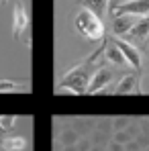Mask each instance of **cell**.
<instances>
[{"mask_svg":"<svg viewBox=\"0 0 149 151\" xmlns=\"http://www.w3.org/2000/svg\"><path fill=\"white\" fill-rule=\"evenodd\" d=\"M63 151H78V145H68V147H63Z\"/></svg>","mask_w":149,"mask_h":151,"instance_id":"obj_22","label":"cell"},{"mask_svg":"<svg viewBox=\"0 0 149 151\" xmlns=\"http://www.w3.org/2000/svg\"><path fill=\"white\" fill-rule=\"evenodd\" d=\"M104 151H108V149H104Z\"/></svg>","mask_w":149,"mask_h":151,"instance_id":"obj_25","label":"cell"},{"mask_svg":"<svg viewBox=\"0 0 149 151\" xmlns=\"http://www.w3.org/2000/svg\"><path fill=\"white\" fill-rule=\"evenodd\" d=\"M74 25H76V31L82 37L90 39V41H100L104 37V23H102V19L96 12L88 10V8H84V10H80L76 14Z\"/></svg>","mask_w":149,"mask_h":151,"instance_id":"obj_1","label":"cell"},{"mask_svg":"<svg viewBox=\"0 0 149 151\" xmlns=\"http://www.w3.org/2000/svg\"><path fill=\"white\" fill-rule=\"evenodd\" d=\"M90 141H92V145H100V147H106L108 145V141L112 139L110 135H106V133H102V131H98V129H94L90 135Z\"/></svg>","mask_w":149,"mask_h":151,"instance_id":"obj_13","label":"cell"},{"mask_svg":"<svg viewBox=\"0 0 149 151\" xmlns=\"http://www.w3.org/2000/svg\"><path fill=\"white\" fill-rule=\"evenodd\" d=\"M123 2H127V0H110V8H108V12L114 10V8H117L119 4H123Z\"/></svg>","mask_w":149,"mask_h":151,"instance_id":"obj_21","label":"cell"},{"mask_svg":"<svg viewBox=\"0 0 149 151\" xmlns=\"http://www.w3.org/2000/svg\"><path fill=\"white\" fill-rule=\"evenodd\" d=\"M102 57H104L108 63L117 65V68H123V65H127V61H125L123 53H121V49H119V47H117V43L112 41V37H110V39H106V45H104V49H102Z\"/></svg>","mask_w":149,"mask_h":151,"instance_id":"obj_8","label":"cell"},{"mask_svg":"<svg viewBox=\"0 0 149 151\" xmlns=\"http://www.w3.org/2000/svg\"><path fill=\"white\" fill-rule=\"evenodd\" d=\"M76 145H78V151H90V149H92V141H90V137H80V141H78Z\"/></svg>","mask_w":149,"mask_h":151,"instance_id":"obj_16","label":"cell"},{"mask_svg":"<svg viewBox=\"0 0 149 151\" xmlns=\"http://www.w3.org/2000/svg\"><path fill=\"white\" fill-rule=\"evenodd\" d=\"M125 151H143L141 145L137 143V139H131L129 143H125Z\"/></svg>","mask_w":149,"mask_h":151,"instance_id":"obj_19","label":"cell"},{"mask_svg":"<svg viewBox=\"0 0 149 151\" xmlns=\"http://www.w3.org/2000/svg\"><path fill=\"white\" fill-rule=\"evenodd\" d=\"M14 123H17V119H14V116H8V114L0 116V129H12Z\"/></svg>","mask_w":149,"mask_h":151,"instance_id":"obj_17","label":"cell"},{"mask_svg":"<svg viewBox=\"0 0 149 151\" xmlns=\"http://www.w3.org/2000/svg\"><path fill=\"white\" fill-rule=\"evenodd\" d=\"M114 14H135V17H147L149 14V0H127L119 4L114 10H110V17Z\"/></svg>","mask_w":149,"mask_h":151,"instance_id":"obj_6","label":"cell"},{"mask_svg":"<svg viewBox=\"0 0 149 151\" xmlns=\"http://www.w3.org/2000/svg\"><path fill=\"white\" fill-rule=\"evenodd\" d=\"M104 149H106V147H100V145H92V149H90V151H104Z\"/></svg>","mask_w":149,"mask_h":151,"instance_id":"obj_23","label":"cell"},{"mask_svg":"<svg viewBox=\"0 0 149 151\" xmlns=\"http://www.w3.org/2000/svg\"><path fill=\"white\" fill-rule=\"evenodd\" d=\"M145 151H149V149H145Z\"/></svg>","mask_w":149,"mask_h":151,"instance_id":"obj_26","label":"cell"},{"mask_svg":"<svg viewBox=\"0 0 149 151\" xmlns=\"http://www.w3.org/2000/svg\"><path fill=\"white\" fill-rule=\"evenodd\" d=\"M27 25H29V19H27V14H25L23 4L19 2V4H17V8H14V33L19 35Z\"/></svg>","mask_w":149,"mask_h":151,"instance_id":"obj_12","label":"cell"},{"mask_svg":"<svg viewBox=\"0 0 149 151\" xmlns=\"http://www.w3.org/2000/svg\"><path fill=\"white\" fill-rule=\"evenodd\" d=\"M57 139H59V143H61L63 147H68V145H76V143L80 141V133L76 131L74 127H70V129H63L61 135H59Z\"/></svg>","mask_w":149,"mask_h":151,"instance_id":"obj_10","label":"cell"},{"mask_svg":"<svg viewBox=\"0 0 149 151\" xmlns=\"http://www.w3.org/2000/svg\"><path fill=\"white\" fill-rule=\"evenodd\" d=\"M123 39H127V41H131L133 45H141V47H145L149 41V14L147 17H141L139 19V23L131 29V33L127 35V37H123Z\"/></svg>","mask_w":149,"mask_h":151,"instance_id":"obj_7","label":"cell"},{"mask_svg":"<svg viewBox=\"0 0 149 151\" xmlns=\"http://www.w3.org/2000/svg\"><path fill=\"white\" fill-rule=\"evenodd\" d=\"M141 17H135V14H114L110 19V33L112 37H127L131 33V29L139 23Z\"/></svg>","mask_w":149,"mask_h":151,"instance_id":"obj_3","label":"cell"},{"mask_svg":"<svg viewBox=\"0 0 149 151\" xmlns=\"http://www.w3.org/2000/svg\"><path fill=\"white\" fill-rule=\"evenodd\" d=\"M25 86H21V84H14V82H0V92H4V90H23Z\"/></svg>","mask_w":149,"mask_h":151,"instance_id":"obj_18","label":"cell"},{"mask_svg":"<svg viewBox=\"0 0 149 151\" xmlns=\"http://www.w3.org/2000/svg\"><path fill=\"white\" fill-rule=\"evenodd\" d=\"M2 2H6V0H2Z\"/></svg>","mask_w":149,"mask_h":151,"instance_id":"obj_24","label":"cell"},{"mask_svg":"<svg viewBox=\"0 0 149 151\" xmlns=\"http://www.w3.org/2000/svg\"><path fill=\"white\" fill-rule=\"evenodd\" d=\"M112 41H114L117 47L121 49L127 65H131L135 72H141V70H143V55H141V49H139L137 45H133L131 41L123 39V37H112Z\"/></svg>","mask_w":149,"mask_h":151,"instance_id":"obj_2","label":"cell"},{"mask_svg":"<svg viewBox=\"0 0 149 151\" xmlns=\"http://www.w3.org/2000/svg\"><path fill=\"white\" fill-rule=\"evenodd\" d=\"M112 141H117V143L125 145V143H129V141H131V137H129V133H127V131H114V133H112Z\"/></svg>","mask_w":149,"mask_h":151,"instance_id":"obj_15","label":"cell"},{"mask_svg":"<svg viewBox=\"0 0 149 151\" xmlns=\"http://www.w3.org/2000/svg\"><path fill=\"white\" fill-rule=\"evenodd\" d=\"M131 123H133L131 116H114V119H112V129H114V131H125Z\"/></svg>","mask_w":149,"mask_h":151,"instance_id":"obj_14","label":"cell"},{"mask_svg":"<svg viewBox=\"0 0 149 151\" xmlns=\"http://www.w3.org/2000/svg\"><path fill=\"white\" fill-rule=\"evenodd\" d=\"M2 147L6 151H21L27 147V139L25 137H6V139H2Z\"/></svg>","mask_w":149,"mask_h":151,"instance_id":"obj_11","label":"cell"},{"mask_svg":"<svg viewBox=\"0 0 149 151\" xmlns=\"http://www.w3.org/2000/svg\"><path fill=\"white\" fill-rule=\"evenodd\" d=\"M114 94H143V88H141V74L139 72H131V74H125L117 86H114Z\"/></svg>","mask_w":149,"mask_h":151,"instance_id":"obj_4","label":"cell"},{"mask_svg":"<svg viewBox=\"0 0 149 151\" xmlns=\"http://www.w3.org/2000/svg\"><path fill=\"white\" fill-rule=\"evenodd\" d=\"M80 4L82 6H86L88 10H92V12H96V14H104L108 8H110V0H80Z\"/></svg>","mask_w":149,"mask_h":151,"instance_id":"obj_9","label":"cell"},{"mask_svg":"<svg viewBox=\"0 0 149 151\" xmlns=\"http://www.w3.org/2000/svg\"><path fill=\"white\" fill-rule=\"evenodd\" d=\"M106 149L108 151H125V145H121V143H117V141H108V145H106Z\"/></svg>","mask_w":149,"mask_h":151,"instance_id":"obj_20","label":"cell"},{"mask_svg":"<svg viewBox=\"0 0 149 151\" xmlns=\"http://www.w3.org/2000/svg\"><path fill=\"white\" fill-rule=\"evenodd\" d=\"M112 80H114V72H112L110 68H106V65H100L98 70L94 72L90 84H88V92H86V94H98L100 90L108 88V84H110Z\"/></svg>","mask_w":149,"mask_h":151,"instance_id":"obj_5","label":"cell"}]
</instances>
